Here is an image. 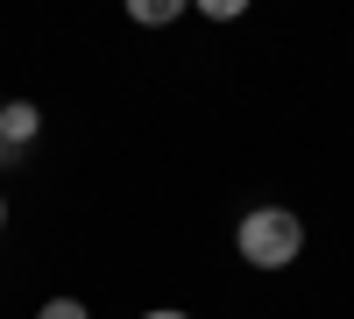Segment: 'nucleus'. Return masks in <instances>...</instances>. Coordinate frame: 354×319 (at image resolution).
<instances>
[{
	"instance_id": "20e7f679",
	"label": "nucleus",
	"mask_w": 354,
	"mask_h": 319,
	"mask_svg": "<svg viewBox=\"0 0 354 319\" xmlns=\"http://www.w3.org/2000/svg\"><path fill=\"white\" fill-rule=\"evenodd\" d=\"M36 319H93V312H85V305H78V298H50V305H43V312H36Z\"/></svg>"
},
{
	"instance_id": "423d86ee",
	"label": "nucleus",
	"mask_w": 354,
	"mask_h": 319,
	"mask_svg": "<svg viewBox=\"0 0 354 319\" xmlns=\"http://www.w3.org/2000/svg\"><path fill=\"white\" fill-rule=\"evenodd\" d=\"M142 319H192V312H177V305H156V312H142Z\"/></svg>"
},
{
	"instance_id": "0eeeda50",
	"label": "nucleus",
	"mask_w": 354,
	"mask_h": 319,
	"mask_svg": "<svg viewBox=\"0 0 354 319\" xmlns=\"http://www.w3.org/2000/svg\"><path fill=\"white\" fill-rule=\"evenodd\" d=\"M0 227H8V192H0Z\"/></svg>"
},
{
	"instance_id": "7ed1b4c3",
	"label": "nucleus",
	"mask_w": 354,
	"mask_h": 319,
	"mask_svg": "<svg viewBox=\"0 0 354 319\" xmlns=\"http://www.w3.org/2000/svg\"><path fill=\"white\" fill-rule=\"evenodd\" d=\"M185 8L177 0H128V21H142V28H163V21H177Z\"/></svg>"
},
{
	"instance_id": "f257e3e1",
	"label": "nucleus",
	"mask_w": 354,
	"mask_h": 319,
	"mask_svg": "<svg viewBox=\"0 0 354 319\" xmlns=\"http://www.w3.org/2000/svg\"><path fill=\"white\" fill-rule=\"evenodd\" d=\"M234 248H241L248 270H283L305 255V220L290 206H248L241 227H234Z\"/></svg>"
},
{
	"instance_id": "39448f33",
	"label": "nucleus",
	"mask_w": 354,
	"mask_h": 319,
	"mask_svg": "<svg viewBox=\"0 0 354 319\" xmlns=\"http://www.w3.org/2000/svg\"><path fill=\"white\" fill-rule=\"evenodd\" d=\"M21 163V149H15V142H0V170H15Z\"/></svg>"
},
{
	"instance_id": "f03ea898",
	"label": "nucleus",
	"mask_w": 354,
	"mask_h": 319,
	"mask_svg": "<svg viewBox=\"0 0 354 319\" xmlns=\"http://www.w3.org/2000/svg\"><path fill=\"white\" fill-rule=\"evenodd\" d=\"M36 135H43V107H36V100H8V107H0V142L28 149Z\"/></svg>"
},
{
	"instance_id": "6e6552de",
	"label": "nucleus",
	"mask_w": 354,
	"mask_h": 319,
	"mask_svg": "<svg viewBox=\"0 0 354 319\" xmlns=\"http://www.w3.org/2000/svg\"><path fill=\"white\" fill-rule=\"evenodd\" d=\"M0 107H8V100H0Z\"/></svg>"
}]
</instances>
